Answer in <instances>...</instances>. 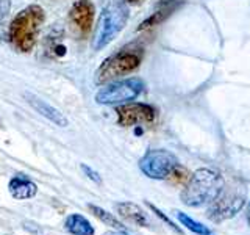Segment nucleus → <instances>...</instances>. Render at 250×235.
Wrapping results in <instances>:
<instances>
[{
    "instance_id": "ddd939ff",
    "label": "nucleus",
    "mask_w": 250,
    "mask_h": 235,
    "mask_svg": "<svg viewBox=\"0 0 250 235\" xmlns=\"http://www.w3.org/2000/svg\"><path fill=\"white\" fill-rule=\"evenodd\" d=\"M64 229L72 235H94L96 234V229H94V226L89 223V219L80 213L69 215L64 221Z\"/></svg>"
},
{
    "instance_id": "9b49d317",
    "label": "nucleus",
    "mask_w": 250,
    "mask_h": 235,
    "mask_svg": "<svg viewBox=\"0 0 250 235\" xmlns=\"http://www.w3.org/2000/svg\"><path fill=\"white\" fill-rule=\"evenodd\" d=\"M8 191L13 196L14 199L25 201L35 198L38 193V185L25 174H18L11 177V180L8 182Z\"/></svg>"
},
{
    "instance_id": "f03ea898",
    "label": "nucleus",
    "mask_w": 250,
    "mask_h": 235,
    "mask_svg": "<svg viewBox=\"0 0 250 235\" xmlns=\"http://www.w3.org/2000/svg\"><path fill=\"white\" fill-rule=\"evenodd\" d=\"M224 187L225 180L221 172L202 168L189 176L180 198L188 207H202L213 202L222 193Z\"/></svg>"
},
{
    "instance_id": "412c9836",
    "label": "nucleus",
    "mask_w": 250,
    "mask_h": 235,
    "mask_svg": "<svg viewBox=\"0 0 250 235\" xmlns=\"http://www.w3.org/2000/svg\"><path fill=\"white\" fill-rule=\"evenodd\" d=\"M104 235H128L125 231H108Z\"/></svg>"
},
{
    "instance_id": "20e7f679",
    "label": "nucleus",
    "mask_w": 250,
    "mask_h": 235,
    "mask_svg": "<svg viewBox=\"0 0 250 235\" xmlns=\"http://www.w3.org/2000/svg\"><path fill=\"white\" fill-rule=\"evenodd\" d=\"M143 55H144L143 47L139 46L124 47L121 52L111 55V57L102 63V66L97 70V82L105 83L113 80V78L136 70L141 65V61H143Z\"/></svg>"
},
{
    "instance_id": "4468645a",
    "label": "nucleus",
    "mask_w": 250,
    "mask_h": 235,
    "mask_svg": "<svg viewBox=\"0 0 250 235\" xmlns=\"http://www.w3.org/2000/svg\"><path fill=\"white\" fill-rule=\"evenodd\" d=\"M88 209L91 210V213H92L94 216L99 218L104 224H106V226H109V227H113L114 231H127V229H125V226L119 221V219H117L116 216H113L111 213H108V212H106L105 209H102V207H99V206H94V204H89Z\"/></svg>"
},
{
    "instance_id": "5701e85b",
    "label": "nucleus",
    "mask_w": 250,
    "mask_h": 235,
    "mask_svg": "<svg viewBox=\"0 0 250 235\" xmlns=\"http://www.w3.org/2000/svg\"><path fill=\"white\" fill-rule=\"evenodd\" d=\"M247 221L250 224V202H249V207H247Z\"/></svg>"
},
{
    "instance_id": "dca6fc26",
    "label": "nucleus",
    "mask_w": 250,
    "mask_h": 235,
    "mask_svg": "<svg viewBox=\"0 0 250 235\" xmlns=\"http://www.w3.org/2000/svg\"><path fill=\"white\" fill-rule=\"evenodd\" d=\"M170 11H172V6H164V8H161V10L155 11L150 16V18H147L146 21L141 22V25L138 27V30L141 31V30H146V28H150V27L158 25V24H161L164 19L167 18V16L170 14Z\"/></svg>"
},
{
    "instance_id": "7ed1b4c3",
    "label": "nucleus",
    "mask_w": 250,
    "mask_h": 235,
    "mask_svg": "<svg viewBox=\"0 0 250 235\" xmlns=\"http://www.w3.org/2000/svg\"><path fill=\"white\" fill-rule=\"evenodd\" d=\"M128 21V6L124 0H114L104 8L100 13L96 33H94L92 47L96 50H100L106 47L113 39L121 33L125 24Z\"/></svg>"
},
{
    "instance_id": "2eb2a0df",
    "label": "nucleus",
    "mask_w": 250,
    "mask_h": 235,
    "mask_svg": "<svg viewBox=\"0 0 250 235\" xmlns=\"http://www.w3.org/2000/svg\"><path fill=\"white\" fill-rule=\"evenodd\" d=\"M175 216L177 219L180 221V224L185 226L188 231H191L194 232L195 235H213V232L209 231V227L205 226V224H202L199 221H195V219H192L191 216H188L186 213H183V212H175Z\"/></svg>"
},
{
    "instance_id": "6ab92c4d",
    "label": "nucleus",
    "mask_w": 250,
    "mask_h": 235,
    "mask_svg": "<svg viewBox=\"0 0 250 235\" xmlns=\"http://www.w3.org/2000/svg\"><path fill=\"white\" fill-rule=\"evenodd\" d=\"M82 171L86 174V177L92 180V182H96L97 185L102 184V177H100V174H99V172H97L96 169H92L91 166H88V164H84V163H83V164H82Z\"/></svg>"
},
{
    "instance_id": "6e6552de",
    "label": "nucleus",
    "mask_w": 250,
    "mask_h": 235,
    "mask_svg": "<svg viewBox=\"0 0 250 235\" xmlns=\"http://www.w3.org/2000/svg\"><path fill=\"white\" fill-rule=\"evenodd\" d=\"M117 122L122 127H131L136 124H148L153 122L156 118V110L148 104L141 102H128L117 107Z\"/></svg>"
},
{
    "instance_id": "4be33fe9",
    "label": "nucleus",
    "mask_w": 250,
    "mask_h": 235,
    "mask_svg": "<svg viewBox=\"0 0 250 235\" xmlns=\"http://www.w3.org/2000/svg\"><path fill=\"white\" fill-rule=\"evenodd\" d=\"M125 3H128V5H141L144 2V0H124Z\"/></svg>"
},
{
    "instance_id": "f257e3e1",
    "label": "nucleus",
    "mask_w": 250,
    "mask_h": 235,
    "mask_svg": "<svg viewBox=\"0 0 250 235\" xmlns=\"http://www.w3.org/2000/svg\"><path fill=\"white\" fill-rule=\"evenodd\" d=\"M44 21L45 13L39 5H28L16 14L8 28V38L14 50L22 53L33 50Z\"/></svg>"
},
{
    "instance_id": "0eeeda50",
    "label": "nucleus",
    "mask_w": 250,
    "mask_h": 235,
    "mask_svg": "<svg viewBox=\"0 0 250 235\" xmlns=\"http://www.w3.org/2000/svg\"><path fill=\"white\" fill-rule=\"evenodd\" d=\"M246 204V194L238 193V190L225 191V187L222 193L211 202V207L208 209L207 216L211 221H225L241 212V209Z\"/></svg>"
},
{
    "instance_id": "f8f14e48",
    "label": "nucleus",
    "mask_w": 250,
    "mask_h": 235,
    "mask_svg": "<svg viewBox=\"0 0 250 235\" xmlns=\"http://www.w3.org/2000/svg\"><path fill=\"white\" fill-rule=\"evenodd\" d=\"M116 210L124 219L136 224L139 227H148L150 226V218L146 213V210L143 207H139L138 204L133 202H121L116 204Z\"/></svg>"
},
{
    "instance_id": "9d476101",
    "label": "nucleus",
    "mask_w": 250,
    "mask_h": 235,
    "mask_svg": "<svg viewBox=\"0 0 250 235\" xmlns=\"http://www.w3.org/2000/svg\"><path fill=\"white\" fill-rule=\"evenodd\" d=\"M23 96H25L27 102L36 110V112H38L39 115L44 116V118H47V119H49L50 122L60 125V127H66V125L69 124L67 118H66L64 115H62L58 108H55L53 105H50L49 102H45L44 99L38 97L36 94L27 91L25 94H23Z\"/></svg>"
},
{
    "instance_id": "423d86ee",
    "label": "nucleus",
    "mask_w": 250,
    "mask_h": 235,
    "mask_svg": "<svg viewBox=\"0 0 250 235\" xmlns=\"http://www.w3.org/2000/svg\"><path fill=\"white\" fill-rule=\"evenodd\" d=\"M178 164L177 157L166 149H152L147 151L139 160V169L148 179L164 180Z\"/></svg>"
},
{
    "instance_id": "1a4fd4ad",
    "label": "nucleus",
    "mask_w": 250,
    "mask_h": 235,
    "mask_svg": "<svg viewBox=\"0 0 250 235\" xmlns=\"http://www.w3.org/2000/svg\"><path fill=\"white\" fill-rule=\"evenodd\" d=\"M70 22L74 24L75 28L80 31V35L84 38L88 36L92 27H94V19H96V5L91 0H77L72 5L69 11Z\"/></svg>"
},
{
    "instance_id": "aec40b11",
    "label": "nucleus",
    "mask_w": 250,
    "mask_h": 235,
    "mask_svg": "<svg viewBox=\"0 0 250 235\" xmlns=\"http://www.w3.org/2000/svg\"><path fill=\"white\" fill-rule=\"evenodd\" d=\"M11 10V0H0V22H2Z\"/></svg>"
},
{
    "instance_id": "a211bd4d",
    "label": "nucleus",
    "mask_w": 250,
    "mask_h": 235,
    "mask_svg": "<svg viewBox=\"0 0 250 235\" xmlns=\"http://www.w3.org/2000/svg\"><path fill=\"white\" fill-rule=\"evenodd\" d=\"M147 206H148V207H150V210L153 212V213H156V216H160V218L163 219V221H164V223H166V224H167V226L170 227V229H174L175 232H178V234H182V231H180V229H178V227L175 226V223H174V221H170V219H169V218H167L166 215H164V213H163V212H161L160 209H156V207L153 206V204H150V202H147Z\"/></svg>"
},
{
    "instance_id": "f3484780",
    "label": "nucleus",
    "mask_w": 250,
    "mask_h": 235,
    "mask_svg": "<svg viewBox=\"0 0 250 235\" xmlns=\"http://www.w3.org/2000/svg\"><path fill=\"white\" fill-rule=\"evenodd\" d=\"M167 179H170L172 182H175V184L188 182V179H189V172H188L185 168L180 166V164H177V166L174 168V171L170 172V176Z\"/></svg>"
},
{
    "instance_id": "39448f33",
    "label": "nucleus",
    "mask_w": 250,
    "mask_h": 235,
    "mask_svg": "<svg viewBox=\"0 0 250 235\" xmlns=\"http://www.w3.org/2000/svg\"><path fill=\"white\" fill-rule=\"evenodd\" d=\"M144 90V82L138 77L108 83L96 94V102L102 105H122L135 100Z\"/></svg>"
}]
</instances>
